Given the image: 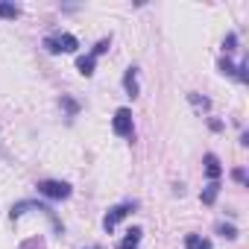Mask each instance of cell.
Wrapping results in <instances>:
<instances>
[{"label":"cell","instance_id":"obj_7","mask_svg":"<svg viewBox=\"0 0 249 249\" xmlns=\"http://www.w3.org/2000/svg\"><path fill=\"white\" fill-rule=\"evenodd\" d=\"M138 243H141V229H132V231L126 234V240H123L117 249H138Z\"/></svg>","mask_w":249,"mask_h":249},{"label":"cell","instance_id":"obj_9","mask_svg":"<svg viewBox=\"0 0 249 249\" xmlns=\"http://www.w3.org/2000/svg\"><path fill=\"white\" fill-rule=\"evenodd\" d=\"M76 68H79V73L91 76V73H94V56H91V53H88V56H82V59L76 62Z\"/></svg>","mask_w":249,"mask_h":249},{"label":"cell","instance_id":"obj_12","mask_svg":"<svg viewBox=\"0 0 249 249\" xmlns=\"http://www.w3.org/2000/svg\"><path fill=\"white\" fill-rule=\"evenodd\" d=\"M220 231H223L226 237H237V231H234V226H220Z\"/></svg>","mask_w":249,"mask_h":249},{"label":"cell","instance_id":"obj_13","mask_svg":"<svg viewBox=\"0 0 249 249\" xmlns=\"http://www.w3.org/2000/svg\"><path fill=\"white\" fill-rule=\"evenodd\" d=\"M234 41H237V38H234V36H229V38H226V50H234Z\"/></svg>","mask_w":249,"mask_h":249},{"label":"cell","instance_id":"obj_2","mask_svg":"<svg viewBox=\"0 0 249 249\" xmlns=\"http://www.w3.org/2000/svg\"><path fill=\"white\" fill-rule=\"evenodd\" d=\"M111 129H114V135H120V138H129L132 135V111L129 108H117L114 111V120H111Z\"/></svg>","mask_w":249,"mask_h":249},{"label":"cell","instance_id":"obj_10","mask_svg":"<svg viewBox=\"0 0 249 249\" xmlns=\"http://www.w3.org/2000/svg\"><path fill=\"white\" fill-rule=\"evenodd\" d=\"M18 15H21V9H18L15 3H0V18H12V21H15Z\"/></svg>","mask_w":249,"mask_h":249},{"label":"cell","instance_id":"obj_8","mask_svg":"<svg viewBox=\"0 0 249 249\" xmlns=\"http://www.w3.org/2000/svg\"><path fill=\"white\" fill-rule=\"evenodd\" d=\"M205 173L217 182V176H220V161H217V156H205Z\"/></svg>","mask_w":249,"mask_h":249},{"label":"cell","instance_id":"obj_11","mask_svg":"<svg viewBox=\"0 0 249 249\" xmlns=\"http://www.w3.org/2000/svg\"><path fill=\"white\" fill-rule=\"evenodd\" d=\"M217 191H220V185H217V182H211V185L202 191V202H205V205H211V202L217 199Z\"/></svg>","mask_w":249,"mask_h":249},{"label":"cell","instance_id":"obj_4","mask_svg":"<svg viewBox=\"0 0 249 249\" xmlns=\"http://www.w3.org/2000/svg\"><path fill=\"white\" fill-rule=\"evenodd\" d=\"M132 208H135V205H117V208H111V211L106 214V220H103V229H106V231H111V229H114L123 217H126V214L132 211Z\"/></svg>","mask_w":249,"mask_h":249},{"label":"cell","instance_id":"obj_3","mask_svg":"<svg viewBox=\"0 0 249 249\" xmlns=\"http://www.w3.org/2000/svg\"><path fill=\"white\" fill-rule=\"evenodd\" d=\"M38 191H41L44 196H50V199H68V196H71V185L56 182V179H44V182H38Z\"/></svg>","mask_w":249,"mask_h":249},{"label":"cell","instance_id":"obj_1","mask_svg":"<svg viewBox=\"0 0 249 249\" xmlns=\"http://www.w3.org/2000/svg\"><path fill=\"white\" fill-rule=\"evenodd\" d=\"M44 47H47V53H73L79 47V41L71 33H56V36L44 38Z\"/></svg>","mask_w":249,"mask_h":249},{"label":"cell","instance_id":"obj_6","mask_svg":"<svg viewBox=\"0 0 249 249\" xmlns=\"http://www.w3.org/2000/svg\"><path fill=\"white\" fill-rule=\"evenodd\" d=\"M185 249H211V243H208L202 234H188V240H185Z\"/></svg>","mask_w":249,"mask_h":249},{"label":"cell","instance_id":"obj_5","mask_svg":"<svg viewBox=\"0 0 249 249\" xmlns=\"http://www.w3.org/2000/svg\"><path fill=\"white\" fill-rule=\"evenodd\" d=\"M123 85H126V91H129V97H138V68H129L126 71V76H123Z\"/></svg>","mask_w":249,"mask_h":249}]
</instances>
